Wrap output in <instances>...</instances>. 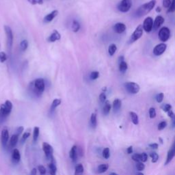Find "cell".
Segmentation results:
<instances>
[{
	"label": "cell",
	"mask_w": 175,
	"mask_h": 175,
	"mask_svg": "<svg viewBox=\"0 0 175 175\" xmlns=\"http://www.w3.org/2000/svg\"><path fill=\"white\" fill-rule=\"evenodd\" d=\"M158 36L159 40L162 41L163 43L166 42L170 37V30L167 27H163L160 29L158 33Z\"/></svg>",
	"instance_id": "52a82bcc"
},
{
	"label": "cell",
	"mask_w": 175,
	"mask_h": 175,
	"mask_svg": "<svg viewBox=\"0 0 175 175\" xmlns=\"http://www.w3.org/2000/svg\"><path fill=\"white\" fill-rule=\"evenodd\" d=\"M108 168H109L108 164H100L97 168V172H98V173H99V174L104 173L108 170Z\"/></svg>",
	"instance_id": "4316f807"
},
{
	"label": "cell",
	"mask_w": 175,
	"mask_h": 175,
	"mask_svg": "<svg viewBox=\"0 0 175 175\" xmlns=\"http://www.w3.org/2000/svg\"><path fill=\"white\" fill-rule=\"evenodd\" d=\"M18 141H19V135L14 133V134L12 135V137L10 139V142H9V146H10L11 149H13V148L16 146Z\"/></svg>",
	"instance_id": "44dd1931"
},
{
	"label": "cell",
	"mask_w": 175,
	"mask_h": 175,
	"mask_svg": "<svg viewBox=\"0 0 175 175\" xmlns=\"http://www.w3.org/2000/svg\"><path fill=\"white\" fill-rule=\"evenodd\" d=\"M30 135H31L30 129H28V130H27L26 131H25V133L23 134L22 137H21V140H20L22 144L24 143V142H25V141L29 138V136H30Z\"/></svg>",
	"instance_id": "4dcf8cb0"
},
{
	"label": "cell",
	"mask_w": 175,
	"mask_h": 175,
	"mask_svg": "<svg viewBox=\"0 0 175 175\" xmlns=\"http://www.w3.org/2000/svg\"><path fill=\"white\" fill-rule=\"evenodd\" d=\"M5 32L6 34V38H7V46L8 51L10 53H11L12 51V47H13V31H12L11 28L8 25L4 26Z\"/></svg>",
	"instance_id": "8992f818"
},
{
	"label": "cell",
	"mask_w": 175,
	"mask_h": 175,
	"mask_svg": "<svg viewBox=\"0 0 175 175\" xmlns=\"http://www.w3.org/2000/svg\"><path fill=\"white\" fill-rule=\"evenodd\" d=\"M40 134V129L38 127H35L34 128V131H33V141L34 142H36L38 136Z\"/></svg>",
	"instance_id": "f546056e"
},
{
	"label": "cell",
	"mask_w": 175,
	"mask_h": 175,
	"mask_svg": "<svg viewBox=\"0 0 175 175\" xmlns=\"http://www.w3.org/2000/svg\"><path fill=\"white\" fill-rule=\"evenodd\" d=\"M132 6V2L131 0H122L118 4V10L121 13H127Z\"/></svg>",
	"instance_id": "ba28073f"
},
{
	"label": "cell",
	"mask_w": 175,
	"mask_h": 175,
	"mask_svg": "<svg viewBox=\"0 0 175 175\" xmlns=\"http://www.w3.org/2000/svg\"><path fill=\"white\" fill-rule=\"evenodd\" d=\"M43 150L44 153V155H45L47 159L48 160H53V147L50 145L49 144L47 143V142H43Z\"/></svg>",
	"instance_id": "9c48e42d"
},
{
	"label": "cell",
	"mask_w": 175,
	"mask_h": 175,
	"mask_svg": "<svg viewBox=\"0 0 175 175\" xmlns=\"http://www.w3.org/2000/svg\"><path fill=\"white\" fill-rule=\"evenodd\" d=\"M149 116L150 118H155L156 117V115H157L156 110L154 108H150L149 109Z\"/></svg>",
	"instance_id": "f35d334b"
},
{
	"label": "cell",
	"mask_w": 175,
	"mask_h": 175,
	"mask_svg": "<svg viewBox=\"0 0 175 175\" xmlns=\"http://www.w3.org/2000/svg\"><path fill=\"white\" fill-rule=\"evenodd\" d=\"M174 157H175V139L173 142V144H172L170 149H169L168 152L166 160H165V165H168L170 164Z\"/></svg>",
	"instance_id": "4fadbf2b"
},
{
	"label": "cell",
	"mask_w": 175,
	"mask_h": 175,
	"mask_svg": "<svg viewBox=\"0 0 175 175\" xmlns=\"http://www.w3.org/2000/svg\"><path fill=\"white\" fill-rule=\"evenodd\" d=\"M11 158H12V162H13V164H17L21 160V154L19 150L17 149H13V152H12Z\"/></svg>",
	"instance_id": "5bb4252c"
},
{
	"label": "cell",
	"mask_w": 175,
	"mask_h": 175,
	"mask_svg": "<svg viewBox=\"0 0 175 175\" xmlns=\"http://www.w3.org/2000/svg\"><path fill=\"white\" fill-rule=\"evenodd\" d=\"M111 108H112V105L110 104V103H109L108 101H107L105 102V105L104 106H103V114L105 116L108 115L109 112H110Z\"/></svg>",
	"instance_id": "cb8c5ba5"
},
{
	"label": "cell",
	"mask_w": 175,
	"mask_h": 175,
	"mask_svg": "<svg viewBox=\"0 0 175 175\" xmlns=\"http://www.w3.org/2000/svg\"><path fill=\"white\" fill-rule=\"evenodd\" d=\"M106 99H107V97H106V94L105 93H101L99 95V101L102 103H105L106 101Z\"/></svg>",
	"instance_id": "bcb514c9"
},
{
	"label": "cell",
	"mask_w": 175,
	"mask_h": 175,
	"mask_svg": "<svg viewBox=\"0 0 175 175\" xmlns=\"http://www.w3.org/2000/svg\"><path fill=\"white\" fill-rule=\"evenodd\" d=\"M156 11L158 12H158H159H159H161V8H160L159 7L157 8V9H156Z\"/></svg>",
	"instance_id": "680465c9"
},
{
	"label": "cell",
	"mask_w": 175,
	"mask_h": 175,
	"mask_svg": "<svg viewBox=\"0 0 175 175\" xmlns=\"http://www.w3.org/2000/svg\"><path fill=\"white\" fill-rule=\"evenodd\" d=\"M84 172V168L82 164L76 165L75 168V175H82Z\"/></svg>",
	"instance_id": "484cf974"
},
{
	"label": "cell",
	"mask_w": 175,
	"mask_h": 175,
	"mask_svg": "<svg viewBox=\"0 0 175 175\" xmlns=\"http://www.w3.org/2000/svg\"><path fill=\"white\" fill-rule=\"evenodd\" d=\"M99 77V73L98 71H93L90 73V78L92 80H95Z\"/></svg>",
	"instance_id": "ab89813d"
},
{
	"label": "cell",
	"mask_w": 175,
	"mask_h": 175,
	"mask_svg": "<svg viewBox=\"0 0 175 175\" xmlns=\"http://www.w3.org/2000/svg\"><path fill=\"white\" fill-rule=\"evenodd\" d=\"M102 155L103 158L106 159L109 158V157H110V151H109V148H105V149L103 150Z\"/></svg>",
	"instance_id": "e575fe53"
},
{
	"label": "cell",
	"mask_w": 175,
	"mask_h": 175,
	"mask_svg": "<svg viewBox=\"0 0 175 175\" xmlns=\"http://www.w3.org/2000/svg\"><path fill=\"white\" fill-rule=\"evenodd\" d=\"M117 50V47L116 45L115 44H111L109 46V48H108V53L109 54L110 56H113L116 51Z\"/></svg>",
	"instance_id": "1f68e13d"
},
{
	"label": "cell",
	"mask_w": 175,
	"mask_h": 175,
	"mask_svg": "<svg viewBox=\"0 0 175 175\" xmlns=\"http://www.w3.org/2000/svg\"><path fill=\"white\" fill-rule=\"evenodd\" d=\"M175 11V0H173L170 8H168V13H173Z\"/></svg>",
	"instance_id": "c3c4849f"
},
{
	"label": "cell",
	"mask_w": 175,
	"mask_h": 175,
	"mask_svg": "<svg viewBox=\"0 0 175 175\" xmlns=\"http://www.w3.org/2000/svg\"><path fill=\"white\" fill-rule=\"evenodd\" d=\"M37 174V169L34 168L32 170H31V173H30V175H36Z\"/></svg>",
	"instance_id": "11a10c76"
},
{
	"label": "cell",
	"mask_w": 175,
	"mask_h": 175,
	"mask_svg": "<svg viewBox=\"0 0 175 175\" xmlns=\"http://www.w3.org/2000/svg\"><path fill=\"white\" fill-rule=\"evenodd\" d=\"M23 130H24V127H22V126L17 127L16 131H15V134H17L19 136L21 134L22 132L23 131Z\"/></svg>",
	"instance_id": "f907efd6"
},
{
	"label": "cell",
	"mask_w": 175,
	"mask_h": 175,
	"mask_svg": "<svg viewBox=\"0 0 175 175\" xmlns=\"http://www.w3.org/2000/svg\"><path fill=\"white\" fill-rule=\"evenodd\" d=\"M60 104H61V99H54L53 101V102L51 103L50 110H51V112H53L55 109V108L60 105Z\"/></svg>",
	"instance_id": "f1b7e54d"
},
{
	"label": "cell",
	"mask_w": 175,
	"mask_h": 175,
	"mask_svg": "<svg viewBox=\"0 0 175 175\" xmlns=\"http://www.w3.org/2000/svg\"><path fill=\"white\" fill-rule=\"evenodd\" d=\"M172 120H173V127H175V114H174V118Z\"/></svg>",
	"instance_id": "6f0895ef"
},
{
	"label": "cell",
	"mask_w": 175,
	"mask_h": 175,
	"mask_svg": "<svg viewBox=\"0 0 175 175\" xmlns=\"http://www.w3.org/2000/svg\"><path fill=\"white\" fill-rule=\"evenodd\" d=\"M58 14V10H53L52 11L51 13H50L49 14H47V15H46L45 17H44V23H49V22H51L53 20V19L57 16Z\"/></svg>",
	"instance_id": "d6986e66"
},
{
	"label": "cell",
	"mask_w": 175,
	"mask_h": 175,
	"mask_svg": "<svg viewBox=\"0 0 175 175\" xmlns=\"http://www.w3.org/2000/svg\"><path fill=\"white\" fill-rule=\"evenodd\" d=\"M80 29V24L76 20H74L72 23V30L74 32H78Z\"/></svg>",
	"instance_id": "d6a6232c"
},
{
	"label": "cell",
	"mask_w": 175,
	"mask_h": 175,
	"mask_svg": "<svg viewBox=\"0 0 175 175\" xmlns=\"http://www.w3.org/2000/svg\"><path fill=\"white\" fill-rule=\"evenodd\" d=\"M124 88H125L126 90L130 94H135L139 93L140 91V87L137 83L133 82H128L124 84Z\"/></svg>",
	"instance_id": "277c9868"
},
{
	"label": "cell",
	"mask_w": 175,
	"mask_h": 175,
	"mask_svg": "<svg viewBox=\"0 0 175 175\" xmlns=\"http://www.w3.org/2000/svg\"><path fill=\"white\" fill-rule=\"evenodd\" d=\"M150 156L151 159H152V162L153 163H156L158 161L159 155H158V154L157 153H155V152L150 153Z\"/></svg>",
	"instance_id": "d590c367"
},
{
	"label": "cell",
	"mask_w": 175,
	"mask_h": 175,
	"mask_svg": "<svg viewBox=\"0 0 175 175\" xmlns=\"http://www.w3.org/2000/svg\"><path fill=\"white\" fill-rule=\"evenodd\" d=\"M166 49H167L166 44H165L164 43H160V44H158V45H156L155 47V48L153 49L154 55H156V56L161 55L165 51Z\"/></svg>",
	"instance_id": "7c38bea8"
},
{
	"label": "cell",
	"mask_w": 175,
	"mask_h": 175,
	"mask_svg": "<svg viewBox=\"0 0 175 175\" xmlns=\"http://www.w3.org/2000/svg\"><path fill=\"white\" fill-rule=\"evenodd\" d=\"M127 152L128 154H131L133 153V147L131 146H129V148H127Z\"/></svg>",
	"instance_id": "9f6ffc18"
},
{
	"label": "cell",
	"mask_w": 175,
	"mask_h": 175,
	"mask_svg": "<svg viewBox=\"0 0 175 175\" xmlns=\"http://www.w3.org/2000/svg\"><path fill=\"white\" fill-rule=\"evenodd\" d=\"M90 126L93 129H95L97 125V114L93 113L90 116Z\"/></svg>",
	"instance_id": "603a6c76"
},
{
	"label": "cell",
	"mask_w": 175,
	"mask_h": 175,
	"mask_svg": "<svg viewBox=\"0 0 175 175\" xmlns=\"http://www.w3.org/2000/svg\"><path fill=\"white\" fill-rule=\"evenodd\" d=\"M156 4L155 0H151V1L145 3L144 4L140 6L135 11V15L138 17H141L144 15H146L148 13L153 10Z\"/></svg>",
	"instance_id": "6da1fadb"
},
{
	"label": "cell",
	"mask_w": 175,
	"mask_h": 175,
	"mask_svg": "<svg viewBox=\"0 0 175 175\" xmlns=\"http://www.w3.org/2000/svg\"><path fill=\"white\" fill-rule=\"evenodd\" d=\"M137 175H144V174L142 173H139L137 174Z\"/></svg>",
	"instance_id": "94428289"
},
{
	"label": "cell",
	"mask_w": 175,
	"mask_h": 175,
	"mask_svg": "<svg viewBox=\"0 0 175 175\" xmlns=\"http://www.w3.org/2000/svg\"><path fill=\"white\" fill-rule=\"evenodd\" d=\"M48 168L50 175H56V173H57V167H56L54 159L51 160V162L48 164Z\"/></svg>",
	"instance_id": "ffe728a7"
},
{
	"label": "cell",
	"mask_w": 175,
	"mask_h": 175,
	"mask_svg": "<svg viewBox=\"0 0 175 175\" xmlns=\"http://www.w3.org/2000/svg\"><path fill=\"white\" fill-rule=\"evenodd\" d=\"M38 170L39 172L40 175H45L47 173V170L45 167L43 165H39L38 166Z\"/></svg>",
	"instance_id": "8d00e7d4"
},
{
	"label": "cell",
	"mask_w": 175,
	"mask_h": 175,
	"mask_svg": "<svg viewBox=\"0 0 175 175\" xmlns=\"http://www.w3.org/2000/svg\"><path fill=\"white\" fill-rule=\"evenodd\" d=\"M162 108L165 112H168L172 110V105L170 104H164L162 106Z\"/></svg>",
	"instance_id": "7bdbcfd3"
},
{
	"label": "cell",
	"mask_w": 175,
	"mask_h": 175,
	"mask_svg": "<svg viewBox=\"0 0 175 175\" xmlns=\"http://www.w3.org/2000/svg\"><path fill=\"white\" fill-rule=\"evenodd\" d=\"M44 88H45V84H44V79L42 78L36 79L34 82L33 86L31 87L33 93L37 96H40L43 93Z\"/></svg>",
	"instance_id": "3957f363"
},
{
	"label": "cell",
	"mask_w": 175,
	"mask_h": 175,
	"mask_svg": "<svg viewBox=\"0 0 175 175\" xmlns=\"http://www.w3.org/2000/svg\"><path fill=\"white\" fill-rule=\"evenodd\" d=\"M60 38H61L60 34L55 29V30H53V33L49 36L48 38H47V40L50 43H54L56 40H60Z\"/></svg>",
	"instance_id": "ac0fdd59"
},
{
	"label": "cell",
	"mask_w": 175,
	"mask_h": 175,
	"mask_svg": "<svg viewBox=\"0 0 175 175\" xmlns=\"http://www.w3.org/2000/svg\"><path fill=\"white\" fill-rule=\"evenodd\" d=\"M78 147H77L76 145H74V146L71 148V149L69 152V157L70 158L73 160L74 162H75L77 160H78Z\"/></svg>",
	"instance_id": "e0dca14e"
},
{
	"label": "cell",
	"mask_w": 175,
	"mask_h": 175,
	"mask_svg": "<svg viewBox=\"0 0 175 175\" xmlns=\"http://www.w3.org/2000/svg\"><path fill=\"white\" fill-rule=\"evenodd\" d=\"M164 93H159L158 95L156 96V100L158 103H162L163 101V100H164Z\"/></svg>",
	"instance_id": "ee69618b"
},
{
	"label": "cell",
	"mask_w": 175,
	"mask_h": 175,
	"mask_svg": "<svg viewBox=\"0 0 175 175\" xmlns=\"http://www.w3.org/2000/svg\"><path fill=\"white\" fill-rule=\"evenodd\" d=\"M143 26H142V25H139L137 28H135V31L133 32V33L131 34V37H130L129 43H133L140 39L142 36V34H143Z\"/></svg>",
	"instance_id": "5b68a950"
},
{
	"label": "cell",
	"mask_w": 175,
	"mask_h": 175,
	"mask_svg": "<svg viewBox=\"0 0 175 175\" xmlns=\"http://www.w3.org/2000/svg\"><path fill=\"white\" fill-rule=\"evenodd\" d=\"M9 138H10V137H9L8 130L6 127H4V128L2 130L1 132V142L2 146L4 148L7 146Z\"/></svg>",
	"instance_id": "8fae6325"
},
{
	"label": "cell",
	"mask_w": 175,
	"mask_h": 175,
	"mask_svg": "<svg viewBox=\"0 0 175 175\" xmlns=\"http://www.w3.org/2000/svg\"><path fill=\"white\" fill-rule=\"evenodd\" d=\"M130 116H131V121L132 123L135 124V125H137L139 123V118L138 114L135 113L134 112H129Z\"/></svg>",
	"instance_id": "83f0119b"
},
{
	"label": "cell",
	"mask_w": 175,
	"mask_h": 175,
	"mask_svg": "<svg viewBox=\"0 0 175 175\" xmlns=\"http://www.w3.org/2000/svg\"><path fill=\"white\" fill-rule=\"evenodd\" d=\"M28 1L32 5L43 4V0H28Z\"/></svg>",
	"instance_id": "7dc6e473"
},
{
	"label": "cell",
	"mask_w": 175,
	"mask_h": 175,
	"mask_svg": "<svg viewBox=\"0 0 175 175\" xmlns=\"http://www.w3.org/2000/svg\"><path fill=\"white\" fill-rule=\"evenodd\" d=\"M13 109V103L10 101H6V102L0 107V122H2L7 118Z\"/></svg>",
	"instance_id": "7a4b0ae2"
},
{
	"label": "cell",
	"mask_w": 175,
	"mask_h": 175,
	"mask_svg": "<svg viewBox=\"0 0 175 175\" xmlns=\"http://www.w3.org/2000/svg\"><path fill=\"white\" fill-rule=\"evenodd\" d=\"M166 126H167L166 121H162V122L158 124V130L159 131H162V130L164 129L165 127H166Z\"/></svg>",
	"instance_id": "b9f144b4"
},
{
	"label": "cell",
	"mask_w": 175,
	"mask_h": 175,
	"mask_svg": "<svg viewBox=\"0 0 175 175\" xmlns=\"http://www.w3.org/2000/svg\"><path fill=\"white\" fill-rule=\"evenodd\" d=\"M109 175H118V174L116 173H112L109 174Z\"/></svg>",
	"instance_id": "91938a15"
},
{
	"label": "cell",
	"mask_w": 175,
	"mask_h": 175,
	"mask_svg": "<svg viewBox=\"0 0 175 175\" xmlns=\"http://www.w3.org/2000/svg\"><path fill=\"white\" fill-rule=\"evenodd\" d=\"M28 47V40H23L20 43V49L22 51H25Z\"/></svg>",
	"instance_id": "836d02e7"
},
{
	"label": "cell",
	"mask_w": 175,
	"mask_h": 175,
	"mask_svg": "<svg viewBox=\"0 0 175 175\" xmlns=\"http://www.w3.org/2000/svg\"><path fill=\"white\" fill-rule=\"evenodd\" d=\"M126 25L123 23H117L114 26V30L117 34H122L126 30Z\"/></svg>",
	"instance_id": "9a60e30c"
},
{
	"label": "cell",
	"mask_w": 175,
	"mask_h": 175,
	"mask_svg": "<svg viewBox=\"0 0 175 175\" xmlns=\"http://www.w3.org/2000/svg\"><path fill=\"white\" fill-rule=\"evenodd\" d=\"M8 59V56L4 52H0V62H4Z\"/></svg>",
	"instance_id": "f6af8a7d"
},
{
	"label": "cell",
	"mask_w": 175,
	"mask_h": 175,
	"mask_svg": "<svg viewBox=\"0 0 175 175\" xmlns=\"http://www.w3.org/2000/svg\"><path fill=\"white\" fill-rule=\"evenodd\" d=\"M121 106H122V101H121L120 99H116L114 101L113 104H112V108H113V109L115 112L119 111L120 109L121 108Z\"/></svg>",
	"instance_id": "7402d4cb"
},
{
	"label": "cell",
	"mask_w": 175,
	"mask_h": 175,
	"mask_svg": "<svg viewBox=\"0 0 175 175\" xmlns=\"http://www.w3.org/2000/svg\"><path fill=\"white\" fill-rule=\"evenodd\" d=\"M174 114H174V112L172 111V110H170V111H169L168 112V116L170 117L171 119H173V118H174Z\"/></svg>",
	"instance_id": "db71d44e"
},
{
	"label": "cell",
	"mask_w": 175,
	"mask_h": 175,
	"mask_svg": "<svg viewBox=\"0 0 175 175\" xmlns=\"http://www.w3.org/2000/svg\"><path fill=\"white\" fill-rule=\"evenodd\" d=\"M141 159H142V162H146L148 160V155L145 153H141Z\"/></svg>",
	"instance_id": "816d5d0a"
},
{
	"label": "cell",
	"mask_w": 175,
	"mask_h": 175,
	"mask_svg": "<svg viewBox=\"0 0 175 175\" xmlns=\"http://www.w3.org/2000/svg\"><path fill=\"white\" fill-rule=\"evenodd\" d=\"M153 19L151 18L150 17H149L146 18L144 19L143 24H142V26H143V29L144 30L149 33L151 31L153 30Z\"/></svg>",
	"instance_id": "30bf717a"
},
{
	"label": "cell",
	"mask_w": 175,
	"mask_h": 175,
	"mask_svg": "<svg viewBox=\"0 0 175 175\" xmlns=\"http://www.w3.org/2000/svg\"><path fill=\"white\" fill-rule=\"evenodd\" d=\"M136 168L138 171H142L145 169V165L143 162H137L136 164Z\"/></svg>",
	"instance_id": "60d3db41"
},
{
	"label": "cell",
	"mask_w": 175,
	"mask_h": 175,
	"mask_svg": "<svg viewBox=\"0 0 175 175\" xmlns=\"http://www.w3.org/2000/svg\"><path fill=\"white\" fill-rule=\"evenodd\" d=\"M164 23V18L162 16H158L155 19V21L153 23V29L154 30H157L160 27L162 26L163 23Z\"/></svg>",
	"instance_id": "2e32d148"
},
{
	"label": "cell",
	"mask_w": 175,
	"mask_h": 175,
	"mask_svg": "<svg viewBox=\"0 0 175 175\" xmlns=\"http://www.w3.org/2000/svg\"><path fill=\"white\" fill-rule=\"evenodd\" d=\"M127 69H128V65L125 61L123 60L119 62V70L120 73H124L127 70Z\"/></svg>",
	"instance_id": "d4e9b609"
},
{
	"label": "cell",
	"mask_w": 175,
	"mask_h": 175,
	"mask_svg": "<svg viewBox=\"0 0 175 175\" xmlns=\"http://www.w3.org/2000/svg\"><path fill=\"white\" fill-rule=\"evenodd\" d=\"M149 146V147H150L151 149H158V144L157 143L150 144Z\"/></svg>",
	"instance_id": "f5cc1de1"
},
{
	"label": "cell",
	"mask_w": 175,
	"mask_h": 175,
	"mask_svg": "<svg viewBox=\"0 0 175 175\" xmlns=\"http://www.w3.org/2000/svg\"><path fill=\"white\" fill-rule=\"evenodd\" d=\"M132 159L136 162H142L141 154H138V153L133 154L132 155Z\"/></svg>",
	"instance_id": "74e56055"
},
{
	"label": "cell",
	"mask_w": 175,
	"mask_h": 175,
	"mask_svg": "<svg viewBox=\"0 0 175 175\" xmlns=\"http://www.w3.org/2000/svg\"><path fill=\"white\" fill-rule=\"evenodd\" d=\"M171 0H163V6L165 8H169L171 5Z\"/></svg>",
	"instance_id": "681fc988"
}]
</instances>
